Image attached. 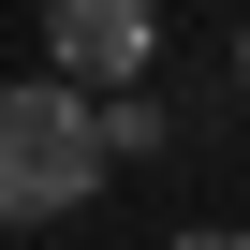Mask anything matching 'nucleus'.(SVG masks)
<instances>
[{
    "mask_svg": "<svg viewBox=\"0 0 250 250\" xmlns=\"http://www.w3.org/2000/svg\"><path fill=\"white\" fill-rule=\"evenodd\" d=\"M103 177H118V147H103V88H74L59 59L0 88V221H15V235L74 221Z\"/></svg>",
    "mask_w": 250,
    "mask_h": 250,
    "instance_id": "1",
    "label": "nucleus"
},
{
    "mask_svg": "<svg viewBox=\"0 0 250 250\" xmlns=\"http://www.w3.org/2000/svg\"><path fill=\"white\" fill-rule=\"evenodd\" d=\"M44 59L74 88H133L162 59V0H44Z\"/></svg>",
    "mask_w": 250,
    "mask_h": 250,
    "instance_id": "2",
    "label": "nucleus"
},
{
    "mask_svg": "<svg viewBox=\"0 0 250 250\" xmlns=\"http://www.w3.org/2000/svg\"><path fill=\"white\" fill-rule=\"evenodd\" d=\"M103 147H118V162H162V103H147V74L103 88Z\"/></svg>",
    "mask_w": 250,
    "mask_h": 250,
    "instance_id": "3",
    "label": "nucleus"
},
{
    "mask_svg": "<svg viewBox=\"0 0 250 250\" xmlns=\"http://www.w3.org/2000/svg\"><path fill=\"white\" fill-rule=\"evenodd\" d=\"M177 250H250V235H235V221H191V235H177Z\"/></svg>",
    "mask_w": 250,
    "mask_h": 250,
    "instance_id": "4",
    "label": "nucleus"
},
{
    "mask_svg": "<svg viewBox=\"0 0 250 250\" xmlns=\"http://www.w3.org/2000/svg\"><path fill=\"white\" fill-rule=\"evenodd\" d=\"M235 103H250V30H235Z\"/></svg>",
    "mask_w": 250,
    "mask_h": 250,
    "instance_id": "5",
    "label": "nucleus"
}]
</instances>
